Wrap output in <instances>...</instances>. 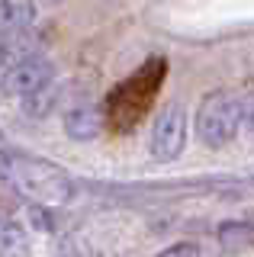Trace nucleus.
<instances>
[{
  "mask_svg": "<svg viewBox=\"0 0 254 257\" xmlns=\"http://www.w3.org/2000/svg\"><path fill=\"white\" fill-rule=\"evenodd\" d=\"M0 174L13 190L23 193L29 203L45 206V209H61L74 196V183L71 177L52 161H39L29 155H13V151L0 148Z\"/></svg>",
  "mask_w": 254,
  "mask_h": 257,
  "instance_id": "f257e3e1",
  "label": "nucleus"
},
{
  "mask_svg": "<svg viewBox=\"0 0 254 257\" xmlns=\"http://www.w3.org/2000/svg\"><path fill=\"white\" fill-rule=\"evenodd\" d=\"M244 125V103L232 90H212L196 109V139L206 148H225Z\"/></svg>",
  "mask_w": 254,
  "mask_h": 257,
  "instance_id": "f03ea898",
  "label": "nucleus"
},
{
  "mask_svg": "<svg viewBox=\"0 0 254 257\" xmlns=\"http://www.w3.org/2000/svg\"><path fill=\"white\" fill-rule=\"evenodd\" d=\"M184 145H187V109L180 103H168L152 125L148 151L158 161H174L184 151Z\"/></svg>",
  "mask_w": 254,
  "mask_h": 257,
  "instance_id": "7ed1b4c3",
  "label": "nucleus"
},
{
  "mask_svg": "<svg viewBox=\"0 0 254 257\" xmlns=\"http://www.w3.org/2000/svg\"><path fill=\"white\" fill-rule=\"evenodd\" d=\"M55 80V64L45 55H26V58L13 61L0 77V90L7 96H29L42 87H49Z\"/></svg>",
  "mask_w": 254,
  "mask_h": 257,
  "instance_id": "20e7f679",
  "label": "nucleus"
},
{
  "mask_svg": "<svg viewBox=\"0 0 254 257\" xmlns=\"http://www.w3.org/2000/svg\"><path fill=\"white\" fill-rule=\"evenodd\" d=\"M100 125H103V116H100L97 106H90V103L74 106V109L65 112V132H68V139H74V142H90V139H97Z\"/></svg>",
  "mask_w": 254,
  "mask_h": 257,
  "instance_id": "39448f33",
  "label": "nucleus"
},
{
  "mask_svg": "<svg viewBox=\"0 0 254 257\" xmlns=\"http://www.w3.org/2000/svg\"><path fill=\"white\" fill-rule=\"evenodd\" d=\"M33 23H36V4L0 0V36H23Z\"/></svg>",
  "mask_w": 254,
  "mask_h": 257,
  "instance_id": "423d86ee",
  "label": "nucleus"
},
{
  "mask_svg": "<svg viewBox=\"0 0 254 257\" xmlns=\"http://www.w3.org/2000/svg\"><path fill=\"white\" fill-rule=\"evenodd\" d=\"M0 257H29V238L17 225L0 228Z\"/></svg>",
  "mask_w": 254,
  "mask_h": 257,
  "instance_id": "0eeeda50",
  "label": "nucleus"
},
{
  "mask_svg": "<svg viewBox=\"0 0 254 257\" xmlns=\"http://www.w3.org/2000/svg\"><path fill=\"white\" fill-rule=\"evenodd\" d=\"M52 84H55V80H52ZM52 84H49V87H52ZM49 87H42V90L23 96V109H26L29 116H49V112H52V106H55V93L49 90Z\"/></svg>",
  "mask_w": 254,
  "mask_h": 257,
  "instance_id": "6e6552de",
  "label": "nucleus"
},
{
  "mask_svg": "<svg viewBox=\"0 0 254 257\" xmlns=\"http://www.w3.org/2000/svg\"><path fill=\"white\" fill-rule=\"evenodd\" d=\"M222 244L225 247H235V244H241V241H254V228H248V225H222Z\"/></svg>",
  "mask_w": 254,
  "mask_h": 257,
  "instance_id": "1a4fd4ad",
  "label": "nucleus"
},
{
  "mask_svg": "<svg viewBox=\"0 0 254 257\" xmlns=\"http://www.w3.org/2000/svg\"><path fill=\"white\" fill-rule=\"evenodd\" d=\"M158 257H200V247H196L193 241H177V244L164 247Z\"/></svg>",
  "mask_w": 254,
  "mask_h": 257,
  "instance_id": "9d476101",
  "label": "nucleus"
},
{
  "mask_svg": "<svg viewBox=\"0 0 254 257\" xmlns=\"http://www.w3.org/2000/svg\"><path fill=\"white\" fill-rule=\"evenodd\" d=\"M241 103H244V125H248V132H251V139H254V87L241 96Z\"/></svg>",
  "mask_w": 254,
  "mask_h": 257,
  "instance_id": "9b49d317",
  "label": "nucleus"
},
{
  "mask_svg": "<svg viewBox=\"0 0 254 257\" xmlns=\"http://www.w3.org/2000/svg\"><path fill=\"white\" fill-rule=\"evenodd\" d=\"M49 4H65V0H49Z\"/></svg>",
  "mask_w": 254,
  "mask_h": 257,
  "instance_id": "f8f14e48",
  "label": "nucleus"
}]
</instances>
